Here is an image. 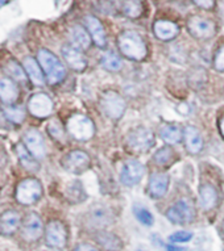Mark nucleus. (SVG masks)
Instances as JSON below:
<instances>
[{"instance_id": "f257e3e1", "label": "nucleus", "mask_w": 224, "mask_h": 251, "mask_svg": "<svg viewBox=\"0 0 224 251\" xmlns=\"http://www.w3.org/2000/svg\"><path fill=\"white\" fill-rule=\"evenodd\" d=\"M119 49L125 57L141 61L146 57V45L142 37L133 30H127L119 36Z\"/></svg>"}, {"instance_id": "f03ea898", "label": "nucleus", "mask_w": 224, "mask_h": 251, "mask_svg": "<svg viewBox=\"0 0 224 251\" xmlns=\"http://www.w3.org/2000/svg\"><path fill=\"white\" fill-rule=\"evenodd\" d=\"M38 63H40L42 71L45 73L46 80L50 84H57L66 75V70H65L62 62L49 50L41 49L38 51Z\"/></svg>"}, {"instance_id": "7ed1b4c3", "label": "nucleus", "mask_w": 224, "mask_h": 251, "mask_svg": "<svg viewBox=\"0 0 224 251\" xmlns=\"http://www.w3.org/2000/svg\"><path fill=\"white\" fill-rule=\"evenodd\" d=\"M42 196V185L37 179H24L16 188V200L23 205H32Z\"/></svg>"}, {"instance_id": "20e7f679", "label": "nucleus", "mask_w": 224, "mask_h": 251, "mask_svg": "<svg viewBox=\"0 0 224 251\" xmlns=\"http://www.w3.org/2000/svg\"><path fill=\"white\" fill-rule=\"evenodd\" d=\"M67 130L75 140L88 141L94 136V124L87 116L73 115L67 121Z\"/></svg>"}, {"instance_id": "39448f33", "label": "nucleus", "mask_w": 224, "mask_h": 251, "mask_svg": "<svg viewBox=\"0 0 224 251\" xmlns=\"http://www.w3.org/2000/svg\"><path fill=\"white\" fill-rule=\"evenodd\" d=\"M102 107L110 119H120L125 111V101L117 92L108 91L102 96Z\"/></svg>"}, {"instance_id": "423d86ee", "label": "nucleus", "mask_w": 224, "mask_h": 251, "mask_svg": "<svg viewBox=\"0 0 224 251\" xmlns=\"http://www.w3.org/2000/svg\"><path fill=\"white\" fill-rule=\"evenodd\" d=\"M128 145L129 148L135 151H146L149 150L154 144L153 133L146 128H136L128 133Z\"/></svg>"}, {"instance_id": "0eeeda50", "label": "nucleus", "mask_w": 224, "mask_h": 251, "mask_svg": "<svg viewBox=\"0 0 224 251\" xmlns=\"http://www.w3.org/2000/svg\"><path fill=\"white\" fill-rule=\"evenodd\" d=\"M166 217L174 224H187L193 221L194 218V210L193 205L187 201L186 199H182L177 201L173 206L166 212Z\"/></svg>"}, {"instance_id": "6e6552de", "label": "nucleus", "mask_w": 224, "mask_h": 251, "mask_svg": "<svg viewBox=\"0 0 224 251\" xmlns=\"http://www.w3.org/2000/svg\"><path fill=\"white\" fill-rule=\"evenodd\" d=\"M67 241L66 227L61 221H50L46 226V243L54 249H63Z\"/></svg>"}, {"instance_id": "1a4fd4ad", "label": "nucleus", "mask_w": 224, "mask_h": 251, "mask_svg": "<svg viewBox=\"0 0 224 251\" xmlns=\"http://www.w3.org/2000/svg\"><path fill=\"white\" fill-rule=\"evenodd\" d=\"M28 111L38 119H44L53 112V101L46 94H34L28 101Z\"/></svg>"}, {"instance_id": "9d476101", "label": "nucleus", "mask_w": 224, "mask_h": 251, "mask_svg": "<svg viewBox=\"0 0 224 251\" xmlns=\"http://www.w3.org/2000/svg\"><path fill=\"white\" fill-rule=\"evenodd\" d=\"M187 26H189L190 33L194 37L199 38V40H207V38H211L215 34V25L207 19H203V17H190V20L187 23Z\"/></svg>"}, {"instance_id": "9b49d317", "label": "nucleus", "mask_w": 224, "mask_h": 251, "mask_svg": "<svg viewBox=\"0 0 224 251\" xmlns=\"http://www.w3.org/2000/svg\"><path fill=\"white\" fill-rule=\"evenodd\" d=\"M24 145L25 148L29 150V152L34 158L41 159L46 155L45 141L42 138L41 133L37 129H29L24 134Z\"/></svg>"}, {"instance_id": "f8f14e48", "label": "nucleus", "mask_w": 224, "mask_h": 251, "mask_svg": "<svg viewBox=\"0 0 224 251\" xmlns=\"http://www.w3.org/2000/svg\"><path fill=\"white\" fill-rule=\"evenodd\" d=\"M63 169L67 170L69 173L79 174L84 171L90 165V156L84 151L81 150H74L69 152L62 161Z\"/></svg>"}, {"instance_id": "ddd939ff", "label": "nucleus", "mask_w": 224, "mask_h": 251, "mask_svg": "<svg viewBox=\"0 0 224 251\" xmlns=\"http://www.w3.org/2000/svg\"><path fill=\"white\" fill-rule=\"evenodd\" d=\"M44 226H42V221L40 216L36 213L27 214L24 223H23V237L27 241H37L42 235Z\"/></svg>"}, {"instance_id": "4468645a", "label": "nucleus", "mask_w": 224, "mask_h": 251, "mask_svg": "<svg viewBox=\"0 0 224 251\" xmlns=\"http://www.w3.org/2000/svg\"><path fill=\"white\" fill-rule=\"evenodd\" d=\"M144 166L139 161L125 162L120 173V180L124 185H135L141 180Z\"/></svg>"}, {"instance_id": "2eb2a0df", "label": "nucleus", "mask_w": 224, "mask_h": 251, "mask_svg": "<svg viewBox=\"0 0 224 251\" xmlns=\"http://www.w3.org/2000/svg\"><path fill=\"white\" fill-rule=\"evenodd\" d=\"M62 55L65 58V61L67 62V65L73 69V70L82 71L87 66V61L82 54V51L77 49L73 45H65L62 48Z\"/></svg>"}, {"instance_id": "dca6fc26", "label": "nucleus", "mask_w": 224, "mask_h": 251, "mask_svg": "<svg viewBox=\"0 0 224 251\" xmlns=\"http://www.w3.org/2000/svg\"><path fill=\"white\" fill-rule=\"evenodd\" d=\"M88 221L94 227L103 229V227L111 225L112 221H113V216H112L111 210L108 209L107 206L96 205L90 212Z\"/></svg>"}, {"instance_id": "f3484780", "label": "nucleus", "mask_w": 224, "mask_h": 251, "mask_svg": "<svg viewBox=\"0 0 224 251\" xmlns=\"http://www.w3.org/2000/svg\"><path fill=\"white\" fill-rule=\"evenodd\" d=\"M84 23H86V28L88 29V32L91 34L92 41L95 42L99 48H104L107 44V41H106L107 38H106L103 25L100 24V21L94 16H86Z\"/></svg>"}, {"instance_id": "a211bd4d", "label": "nucleus", "mask_w": 224, "mask_h": 251, "mask_svg": "<svg viewBox=\"0 0 224 251\" xmlns=\"http://www.w3.org/2000/svg\"><path fill=\"white\" fill-rule=\"evenodd\" d=\"M20 225V214L15 210H7L0 216V233L5 235L13 234Z\"/></svg>"}, {"instance_id": "6ab92c4d", "label": "nucleus", "mask_w": 224, "mask_h": 251, "mask_svg": "<svg viewBox=\"0 0 224 251\" xmlns=\"http://www.w3.org/2000/svg\"><path fill=\"white\" fill-rule=\"evenodd\" d=\"M23 67H24L25 73L29 76L30 80L36 84V86H42L44 84V71H42L40 63H38L33 57H27L23 61Z\"/></svg>"}, {"instance_id": "aec40b11", "label": "nucleus", "mask_w": 224, "mask_h": 251, "mask_svg": "<svg viewBox=\"0 0 224 251\" xmlns=\"http://www.w3.org/2000/svg\"><path fill=\"white\" fill-rule=\"evenodd\" d=\"M168 185H169L168 175L161 173L152 174L149 180V192L154 199L162 198L168 191Z\"/></svg>"}, {"instance_id": "412c9836", "label": "nucleus", "mask_w": 224, "mask_h": 251, "mask_svg": "<svg viewBox=\"0 0 224 251\" xmlns=\"http://www.w3.org/2000/svg\"><path fill=\"white\" fill-rule=\"evenodd\" d=\"M153 30L156 37L160 38V40H164V41H169V40H173L178 34L179 29L171 21L158 20L154 23Z\"/></svg>"}, {"instance_id": "4be33fe9", "label": "nucleus", "mask_w": 224, "mask_h": 251, "mask_svg": "<svg viewBox=\"0 0 224 251\" xmlns=\"http://www.w3.org/2000/svg\"><path fill=\"white\" fill-rule=\"evenodd\" d=\"M183 136H185V142H186V148L189 152L198 154L202 150L203 140H202V136H200L198 129L194 128V126H186L185 132H183Z\"/></svg>"}, {"instance_id": "5701e85b", "label": "nucleus", "mask_w": 224, "mask_h": 251, "mask_svg": "<svg viewBox=\"0 0 224 251\" xmlns=\"http://www.w3.org/2000/svg\"><path fill=\"white\" fill-rule=\"evenodd\" d=\"M70 40L73 46L79 50H86L91 45V40L88 36L87 30L82 25H74L70 29Z\"/></svg>"}, {"instance_id": "b1692460", "label": "nucleus", "mask_w": 224, "mask_h": 251, "mask_svg": "<svg viewBox=\"0 0 224 251\" xmlns=\"http://www.w3.org/2000/svg\"><path fill=\"white\" fill-rule=\"evenodd\" d=\"M19 88L11 79H0V99L5 104H13L19 99Z\"/></svg>"}, {"instance_id": "393cba45", "label": "nucleus", "mask_w": 224, "mask_h": 251, "mask_svg": "<svg viewBox=\"0 0 224 251\" xmlns=\"http://www.w3.org/2000/svg\"><path fill=\"white\" fill-rule=\"evenodd\" d=\"M218 201V194L215 188L210 184H204L199 190V205L204 210L212 209Z\"/></svg>"}, {"instance_id": "a878e982", "label": "nucleus", "mask_w": 224, "mask_h": 251, "mask_svg": "<svg viewBox=\"0 0 224 251\" xmlns=\"http://www.w3.org/2000/svg\"><path fill=\"white\" fill-rule=\"evenodd\" d=\"M96 241L104 250L107 251H119L123 247L120 238L117 235L112 234L110 231H100L96 234Z\"/></svg>"}, {"instance_id": "bb28decb", "label": "nucleus", "mask_w": 224, "mask_h": 251, "mask_svg": "<svg viewBox=\"0 0 224 251\" xmlns=\"http://www.w3.org/2000/svg\"><path fill=\"white\" fill-rule=\"evenodd\" d=\"M16 152H17V156H19V159H20L21 165L24 166L25 169L29 170V171H37V170L40 169V167H38L37 161H36V158L30 154L28 149L25 148V145L23 144L17 145Z\"/></svg>"}, {"instance_id": "cd10ccee", "label": "nucleus", "mask_w": 224, "mask_h": 251, "mask_svg": "<svg viewBox=\"0 0 224 251\" xmlns=\"http://www.w3.org/2000/svg\"><path fill=\"white\" fill-rule=\"evenodd\" d=\"M160 133H161L162 140L170 145L178 144L182 137V130L177 125H165V126H162Z\"/></svg>"}, {"instance_id": "c85d7f7f", "label": "nucleus", "mask_w": 224, "mask_h": 251, "mask_svg": "<svg viewBox=\"0 0 224 251\" xmlns=\"http://www.w3.org/2000/svg\"><path fill=\"white\" fill-rule=\"evenodd\" d=\"M5 73L13 78L16 82H21V83H25L27 82V73H25L24 67L20 66L17 62L15 61H9L4 67Z\"/></svg>"}, {"instance_id": "c756f323", "label": "nucleus", "mask_w": 224, "mask_h": 251, "mask_svg": "<svg viewBox=\"0 0 224 251\" xmlns=\"http://www.w3.org/2000/svg\"><path fill=\"white\" fill-rule=\"evenodd\" d=\"M102 66L106 69V70L110 71H119L123 66V63H121V59L117 57L115 53H111V51H108L102 57Z\"/></svg>"}, {"instance_id": "7c9ffc66", "label": "nucleus", "mask_w": 224, "mask_h": 251, "mask_svg": "<svg viewBox=\"0 0 224 251\" xmlns=\"http://www.w3.org/2000/svg\"><path fill=\"white\" fill-rule=\"evenodd\" d=\"M123 12L125 16L136 19L142 13V5L139 0H124L123 1Z\"/></svg>"}, {"instance_id": "2f4dec72", "label": "nucleus", "mask_w": 224, "mask_h": 251, "mask_svg": "<svg viewBox=\"0 0 224 251\" xmlns=\"http://www.w3.org/2000/svg\"><path fill=\"white\" fill-rule=\"evenodd\" d=\"M3 112H4L5 117L15 124L23 123L25 117V112L21 107H4Z\"/></svg>"}, {"instance_id": "473e14b6", "label": "nucleus", "mask_w": 224, "mask_h": 251, "mask_svg": "<svg viewBox=\"0 0 224 251\" xmlns=\"http://www.w3.org/2000/svg\"><path fill=\"white\" fill-rule=\"evenodd\" d=\"M133 212H135V216H136V218L140 221L141 224H144V225H146V226H150V225H153L154 220H153V216H152V213H150L149 210L146 209V208H144V206L139 205V206H135V209H133Z\"/></svg>"}, {"instance_id": "72a5a7b5", "label": "nucleus", "mask_w": 224, "mask_h": 251, "mask_svg": "<svg viewBox=\"0 0 224 251\" xmlns=\"http://www.w3.org/2000/svg\"><path fill=\"white\" fill-rule=\"evenodd\" d=\"M66 195L69 200L71 201H82L83 200V191H82V185L79 184L78 181H73L69 187H67Z\"/></svg>"}, {"instance_id": "f704fd0d", "label": "nucleus", "mask_w": 224, "mask_h": 251, "mask_svg": "<svg viewBox=\"0 0 224 251\" xmlns=\"http://www.w3.org/2000/svg\"><path fill=\"white\" fill-rule=\"evenodd\" d=\"M48 132H49V134L53 137L54 140H57V141L65 140V132H63L62 125H61V123L57 121V120L50 121L49 125H48Z\"/></svg>"}, {"instance_id": "c9c22d12", "label": "nucleus", "mask_w": 224, "mask_h": 251, "mask_svg": "<svg viewBox=\"0 0 224 251\" xmlns=\"http://www.w3.org/2000/svg\"><path fill=\"white\" fill-rule=\"evenodd\" d=\"M171 156H173V150L170 148H162L156 152L154 161L157 165H166L168 162H170Z\"/></svg>"}, {"instance_id": "e433bc0d", "label": "nucleus", "mask_w": 224, "mask_h": 251, "mask_svg": "<svg viewBox=\"0 0 224 251\" xmlns=\"http://www.w3.org/2000/svg\"><path fill=\"white\" fill-rule=\"evenodd\" d=\"M193 238V234L189 231H177L169 237V241L173 243H186Z\"/></svg>"}, {"instance_id": "4c0bfd02", "label": "nucleus", "mask_w": 224, "mask_h": 251, "mask_svg": "<svg viewBox=\"0 0 224 251\" xmlns=\"http://www.w3.org/2000/svg\"><path fill=\"white\" fill-rule=\"evenodd\" d=\"M215 67H216V70H219V71L224 70V46L219 50V51H218V54H216Z\"/></svg>"}, {"instance_id": "58836bf2", "label": "nucleus", "mask_w": 224, "mask_h": 251, "mask_svg": "<svg viewBox=\"0 0 224 251\" xmlns=\"http://www.w3.org/2000/svg\"><path fill=\"white\" fill-rule=\"evenodd\" d=\"M194 3L196 5L202 7V8L210 9L212 8V5H214V0H194Z\"/></svg>"}, {"instance_id": "ea45409f", "label": "nucleus", "mask_w": 224, "mask_h": 251, "mask_svg": "<svg viewBox=\"0 0 224 251\" xmlns=\"http://www.w3.org/2000/svg\"><path fill=\"white\" fill-rule=\"evenodd\" d=\"M74 251H99L96 247L88 245V243H81L78 246L75 247Z\"/></svg>"}, {"instance_id": "a19ab883", "label": "nucleus", "mask_w": 224, "mask_h": 251, "mask_svg": "<svg viewBox=\"0 0 224 251\" xmlns=\"http://www.w3.org/2000/svg\"><path fill=\"white\" fill-rule=\"evenodd\" d=\"M177 111L179 112V113H182V115H189V112H190V108H189V105H187L186 103H182L179 104L178 108H177Z\"/></svg>"}, {"instance_id": "79ce46f5", "label": "nucleus", "mask_w": 224, "mask_h": 251, "mask_svg": "<svg viewBox=\"0 0 224 251\" xmlns=\"http://www.w3.org/2000/svg\"><path fill=\"white\" fill-rule=\"evenodd\" d=\"M168 251H187V249L185 247H179L177 245H169L168 246Z\"/></svg>"}, {"instance_id": "37998d69", "label": "nucleus", "mask_w": 224, "mask_h": 251, "mask_svg": "<svg viewBox=\"0 0 224 251\" xmlns=\"http://www.w3.org/2000/svg\"><path fill=\"white\" fill-rule=\"evenodd\" d=\"M219 15L220 19H222V23L224 24V0H220L219 3Z\"/></svg>"}, {"instance_id": "c03bdc74", "label": "nucleus", "mask_w": 224, "mask_h": 251, "mask_svg": "<svg viewBox=\"0 0 224 251\" xmlns=\"http://www.w3.org/2000/svg\"><path fill=\"white\" fill-rule=\"evenodd\" d=\"M220 132H222V134L224 136V117L222 119V121H220Z\"/></svg>"}, {"instance_id": "a18cd8bd", "label": "nucleus", "mask_w": 224, "mask_h": 251, "mask_svg": "<svg viewBox=\"0 0 224 251\" xmlns=\"http://www.w3.org/2000/svg\"><path fill=\"white\" fill-rule=\"evenodd\" d=\"M5 3H7V0H0V7H3Z\"/></svg>"}, {"instance_id": "49530a36", "label": "nucleus", "mask_w": 224, "mask_h": 251, "mask_svg": "<svg viewBox=\"0 0 224 251\" xmlns=\"http://www.w3.org/2000/svg\"><path fill=\"white\" fill-rule=\"evenodd\" d=\"M0 125H3V123H1V120H0Z\"/></svg>"}, {"instance_id": "de8ad7c7", "label": "nucleus", "mask_w": 224, "mask_h": 251, "mask_svg": "<svg viewBox=\"0 0 224 251\" xmlns=\"http://www.w3.org/2000/svg\"><path fill=\"white\" fill-rule=\"evenodd\" d=\"M223 227H224V224H223Z\"/></svg>"}, {"instance_id": "09e8293b", "label": "nucleus", "mask_w": 224, "mask_h": 251, "mask_svg": "<svg viewBox=\"0 0 224 251\" xmlns=\"http://www.w3.org/2000/svg\"><path fill=\"white\" fill-rule=\"evenodd\" d=\"M140 251H141V250H140Z\"/></svg>"}]
</instances>
